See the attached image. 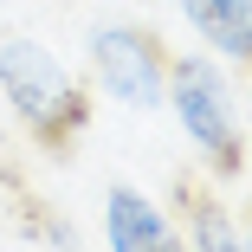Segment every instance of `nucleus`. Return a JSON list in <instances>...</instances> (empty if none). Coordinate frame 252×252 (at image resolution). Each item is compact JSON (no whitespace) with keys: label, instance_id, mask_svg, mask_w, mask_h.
Segmentation results:
<instances>
[{"label":"nucleus","instance_id":"nucleus-5","mask_svg":"<svg viewBox=\"0 0 252 252\" xmlns=\"http://www.w3.org/2000/svg\"><path fill=\"white\" fill-rule=\"evenodd\" d=\"M181 13H188L194 32L207 39L233 71H246V84H252V0H181Z\"/></svg>","mask_w":252,"mask_h":252},{"label":"nucleus","instance_id":"nucleus-2","mask_svg":"<svg viewBox=\"0 0 252 252\" xmlns=\"http://www.w3.org/2000/svg\"><path fill=\"white\" fill-rule=\"evenodd\" d=\"M162 104L175 110L181 136L194 142V156L207 162L214 181H239L246 175V129H239V110H233V84L220 78L214 59H168V97Z\"/></svg>","mask_w":252,"mask_h":252},{"label":"nucleus","instance_id":"nucleus-1","mask_svg":"<svg viewBox=\"0 0 252 252\" xmlns=\"http://www.w3.org/2000/svg\"><path fill=\"white\" fill-rule=\"evenodd\" d=\"M0 97L13 104L20 129L45 149V156H71V149L84 142V129H91L84 84L45 52L39 39H26V32L0 39Z\"/></svg>","mask_w":252,"mask_h":252},{"label":"nucleus","instance_id":"nucleus-7","mask_svg":"<svg viewBox=\"0 0 252 252\" xmlns=\"http://www.w3.org/2000/svg\"><path fill=\"white\" fill-rule=\"evenodd\" d=\"M239 246H246V252H252V220H246V226H239Z\"/></svg>","mask_w":252,"mask_h":252},{"label":"nucleus","instance_id":"nucleus-4","mask_svg":"<svg viewBox=\"0 0 252 252\" xmlns=\"http://www.w3.org/2000/svg\"><path fill=\"white\" fill-rule=\"evenodd\" d=\"M104 239L117 252H168V246H181V233L168 226V214L142 188H129V181H117L104 194Z\"/></svg>","mask_w":252,"mask_h":252},{"label":"nucleus","instance_id":"nucleus-3","mask_svg":"<svg viewBox=\"0 0 252 252\" xmlns=\"http://www.w3.org/2000/svg\"><path fill=\"white\" fill-rule=\"evenodd\" d=\"M91 71L123 110H162L168 97V45L162 32L149 26H129V20H104L91 32Z\"/></svg>","mask_w":252,"mask_h":252},{"label":"nucleus","instance_id":"nucleus-6","mask_svg":"<svg viewBox=\"0 0 252 252\" xmlns=\"http://www.w3.org/2000/svg\"><path fill=\"white\" fill-rule=\"evenodd\" d=\"M181 207H188V246H207V252H233L239 246V226L226 220V207H220V194L214 188H200L194 175H181Z\"/></svg>","mask_w":252,"mask_h":252}]
</instances>
